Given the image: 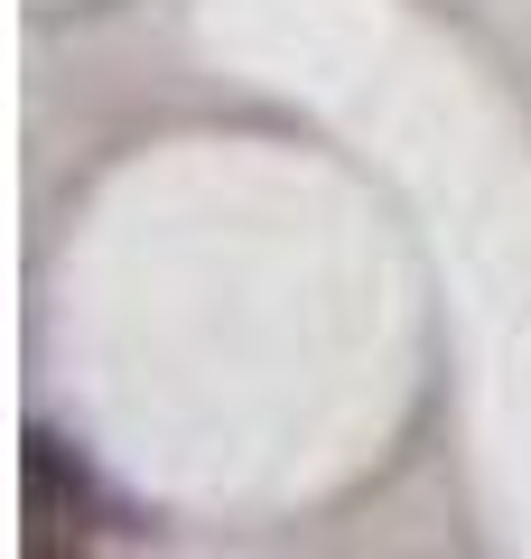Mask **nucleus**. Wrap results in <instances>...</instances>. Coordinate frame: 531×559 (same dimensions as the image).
Wrapping results in <instances>:
<instances>
[{
  "instance_id": "f03ea898",
  "label": "nucleus",
  "mask_w": 531,
  "mask_h": 559,
  "mask_svg": "<svg viewBox=\"0 0 531 559\" xmlns=\"http://www.w3.org/2000/svg\"><path fill=\"white\" fill-rule=\"evenodd\" d=\"M28 559H103V540H75V532H38V522H28Z\"/></svg>"
},
{
  "instance_id": "f257e3e1",
  "label": "nucleus",
  "mask_w": 531,
  "mask_h": 559,
  "mask_svg": "<svg viewBox=\"0 0 531 559\" xmlns=\"http://www.w3.org/2000/svg\"><path fill=\"white\" fill-rule=\"evenodd\" d=\"M28 522L38 532H75V540H150L158 522L140 513L131 495H113V485L94 476V466L75 457V448L57 439V429H28Z\"/></svg>"
}]
</instances>
